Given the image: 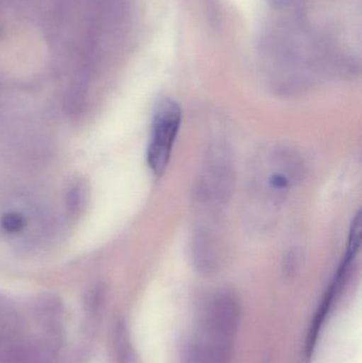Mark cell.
<instances>
[{"label": "cell", "mask_w": 362, "mask_h": 363, "mask_svg": "<svg viewBox=\"0 0 362 363\" xmlns=\"http://www.w3.org/2000/svg\"><path fill=\"white\" fill-rule=\"evenodd\" d=\"M2 226L9 233H17L23 228L25 221L19 213H6L1 220Z\"/></svg>", "instance_id": "9"}, {"label": "cell", "mask_w": 362, "mask_h": 363, "mask_svg": "<svg viewBox=\"0 0 362 363\" xmlns=\"http://www.w3.org/2000/svg\"><path fill=\"white\" fill-rule=\"evenodd\" d=\"M242 318V305L231 291L217 292L203 311L199 334L185 350V363H230Z\"/></svg>", "instance_id": "3"}, {"label": "cell", "mask_w": 362, "mask_h": 363, "mask_svg": "<svg viewBox=\"0 0 362 363\" xmlns=\"http://www.w3.org/2000/svg\"><path fill=\"white\" fill-rule=\"evenodd\" d=\"M115 351L118 363H132L133 352L127 328L123 322H118L115 330Z\"/></svg>", "instance_id": "7"}, {"label": "cell", "mask_w": 362, "mask_h": 363, "mask_svg": "<svg viewBox=\"0 0 362 363\" xmlns=\"http://www.w3.org/2000/svg\"><path fill=\"white\" fill-rule=\"evenodd\" d=\"M235 183L231 150L220 140L210 144L197 186L200 203L206 206L222 205L229 200Z\"/></svg>", "instance_id": "4"}, {"label": "cell", "mask_w": 362, "mask_h": 363, "mask_svg": "<svg viewBox=\"0 0 362 363\" xmlns=\"http://www.w3.org/2000/svg\"><path fill=\"white\" fill-rule=\"evenodd\" d=\"M278 16L304 17L306 0H268Z\"/></svg>", "instance_id": "8"}, {"label": "cell", "mask_w": 362, "mask_h": 363, "mask_svg": "<svg viewBox=\"0 0 362 363\" xmlns=\"http://www.w3.org/2000/svg\"><path fill=\"white\" fill-rule=\"evenodd\" d=\"M356 258V254L349 253L346 251L341 264H340L339 269L334 277L333 283L329 286L323 298L322 303L315 315L314 321H312V326H310V332H308L307 340H306V357L310 358L314 352L315 347H316L317 339H318L319 332L322 328L323 323L327 319V313L331 311L332 306L335 303L336 298L339 296L344 288V284L348 281L349 275H350L351 268H352L353 262Z\"/></svg>", "instance_id": "6"}, {"label": "cell", "mask_w": 362, "mask_h": 363, "mask_svg": "<svg viewBox=\"0 0 362 363\" xmlns=\"http://www.w3.org/2000/svg\"><path fill=\"white\" fill-rule=\"evenodd\" d=\"M259 44L266 79L283 95L303 93L323 74L349 64L333 43L312 33L304 17L278 16L264 30Z\"/></svg>", "instance_id": "1"}, {"label": "cell", "mask_w": 362, "mask_h": 363, "mask_svg": "<svg viewBox=\"0 0 362 363\" xmlns=\"http://www.w3.org/2000/svg\"><path fill=\"white\" fill-rule=\"evenodd\" d=\"M181 123L182 110L178 102L170 98L159 100L153 113L150 142L147 150V163L155 176L163 174L169 164Z\"/></svg>", "instance_id": "5"}, {"label": "cell", "mask_w": 362, "mask_h": 363, "mask_svg": "<svg viewBox=\"0 0 362 363\" xmlns=\"http://www.w3.org/2000/svg\"><path fill=\"white\" fill-rule=\"evenodd\" d=\"M304 176L305 164L297 151L282 145L264 149L251 172L252 217L261 224L270 223Z\"/></svg>", "instance_id": "2"}]
</instances>
